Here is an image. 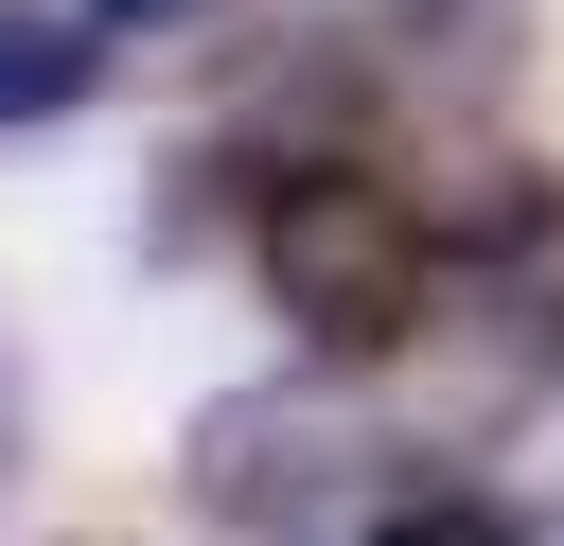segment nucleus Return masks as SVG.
Listing matches in <instances>:
<instances>
[{"label":"nucleus","instance_id":"1","mask_svg":"<svg viewBox=\"0 0 564 546\" xmlns=\"http://www.w3.org/2000/svg\"><path fill=\"white\" fill-rule=\"evenodd\" d=\"M405 440L352 405V370L317 352V370H247V387H212L194 423H176V493H194V528H229V546H370L388 511H405Z\"/></svg>","mask_w":564,"mask_h":546},{"label":"nucleus","instance_id":"2","mask_svg":"<svg viewBox=\"0 0 564 546\" xmlns=\"http://www.w3.org/2000/svg\"><path fill=\"white\" fill-rule=\"evenodd\" d=\"M247 264H264L282 335L335 352V370H388L405 335H441V282H458V247L423 229V194L370 176V159H282L264 211H247Z\"/></svg>","mask_w":564,"mask_h":546},{"label":"nucleus","instance_id":"3","mask_svg":"<svg viewBox=\"0 0 564 546\" xmlns=\"http://www.w3.org/2000/svg\"><path fill=\"white\" fill-rule=\"evenodd\" d=\"M370 88H405V106H494V88H511V0H388V18H370Z\"/></svg>","mask_w":564,"mask_h":546},{"label":"nucleus","instance_id":"4","mask_svg":"<svg viewBox=\"0 0 564 546\" xmlns=\"http://www.w3.org/2000/svg\"><path fill=\"white\" fill-rule=\"evenodd\" d=\"M88 88H106V18L88 0L70 18L53 0H0V123H70Z\"/></svg>","mask_w":564,"mask_h":546},{"label":"nucleus","instance_id":"5","mask_svg":"<svg viewBox=\"0 0 564 546\" xmlns=\"http://www.w3.org/2000/svg\"><path fill=\"white\" fill-rule=\"evenodd\" d=\"M370 546H529V528H511V511H476V493H423V511H388Z\"/></svg>","mask_w":564,"mask_h":546},{"label":"nucleus","instance_id":"6","mask_svg":"<svg viewBox=\"0 0 564 546\" xmlns=\"http://www.w3.org/2000/svg\"><path fill=\"white\" fill-rule=\"evenodd\" d=\"M106 35H194V18H229V0H88Z\"/></svg>","mask_w":564,"mask_h":546},{"label":"nucleus","instance_id":"7","mask_svg":"<svg viewBox=\"0 0 564 546\" xmlns=\"http://www.w3.org/2000/svg\"><path fill=\"white\" fill-rule=\"evenodd\" d=\"M35 458V370H18V335H0V476Z\"/></svg>","mask_w":564,"mask_h":546},{"label":"nucleus","instance_id":"8","mask_svg":"<svg viewBox=\"0 0 564 546\" xmlns=\"http://www.w3.org/2000/svg\"><path fill=\"white\" fill-rule=\"evenodd\" d=\"M529 546H564V511H546V528H529Z\"/></svg>","mask_w":564,"mask_h":546}]
</instances>
